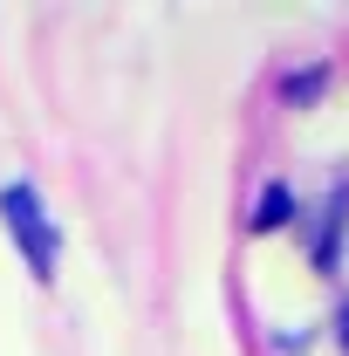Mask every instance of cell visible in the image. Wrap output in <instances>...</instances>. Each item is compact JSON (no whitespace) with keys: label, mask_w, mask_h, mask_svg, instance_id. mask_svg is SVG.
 <instances>
[{"label":"cell","mask_w":349,"mask_h":356,"mask_svg":"<svg viewBox=\"0 0 349 356\" xmlns=\"http://www.w3.org/2000/svg\"><path fill=\"white\" fill-rule=\"evenodd\" d=\"M0 220H7V233H14L21 261L35 267V281H55L62 240H55V226H48L42 199H35V185H0Z\"/></svg>","instance_id":"obj_1"},{"label":"cell","mask_w":349,"mask_h":356,"mask_svg":"<svg viewBox=\"0 0 349 356\" xmlns=\"http://www.w3.org/2000/svg\"><path fill=\"white\" fill-rule=\"evenodd\" d=\"M288 213H295L288 185H267V192H261V206H254V226H261V233H274V226H288Z\"/></svg>","instance_id":"obj_2"},{"label":"cell","mask_w":349,"mask_h":356,"mask_svg":"<svg viewBox=\"0 0 349 356\" xmlns=\"http://www.w3.org/2000/svg\"><path fill=\"white\" fill-rule=\"evenodd\" d=\"M336 329H343V350H349V309H343V322H336Z\"/></svg>","instance_id":"obj_3"}]
</instances>
